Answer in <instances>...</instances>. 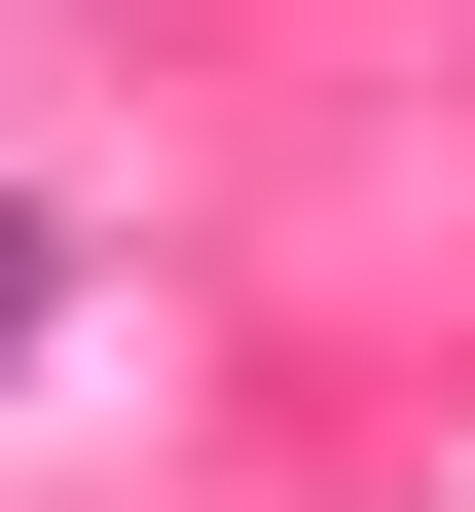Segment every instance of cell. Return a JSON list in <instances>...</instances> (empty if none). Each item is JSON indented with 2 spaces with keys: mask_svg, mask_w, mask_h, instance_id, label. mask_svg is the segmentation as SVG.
I'll return each instance as SVG.
<instances>
[{
  "mask_svg": "<svg viewBox=\"0 0 475 512\" xmlns=\"http://www.w3.org/2000/svg\"><path fill=\"white\" fill-rule=\"evenodd\" d=\"M37 330H74V220H37V183H0V366H37Z\"/></svg>",
  "mask_w": 475,
  "mask_h": 512,
  "instance_id": "cell-1",
  "label": "cell"
}]
</instances>
